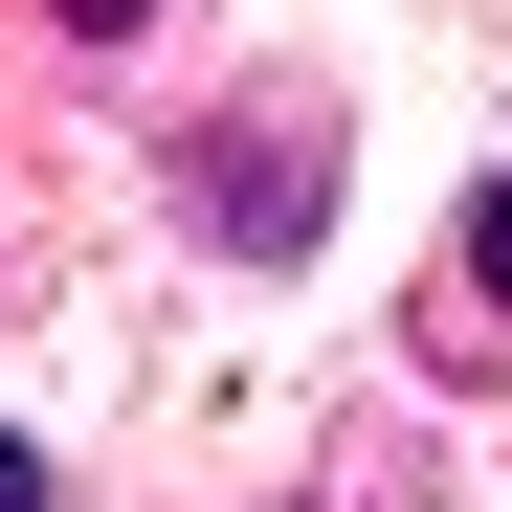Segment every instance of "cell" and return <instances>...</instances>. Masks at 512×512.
<instances>
[{
  "instance_id": "4",
  "label": "cell",
  "mask_w": 512,
  "mask_h": 512,
  "mask_svg": "<svg viewBox=\"0 0 512 512\" xmlns=\"http://www.w3.org/2000/svg\"><path fill=\"white\" fill-rule=\"evenodd\" d=\"M0 512H45V468H23V446H0Z\"/></svg>"
},
{
  "instance_id": "1",
  "label": "cell",
  "mask_w": 512,
  "mask_h": 512,
  "mask_svg": "<svg viewBox=\"0 0 512 512\" xmlns=\"http://www.w3.org/2000/svg\"><path fill=\"white\" fill-rule=\"evenodd\" d=\"M223 245H312V156H290V134L223 156Z\"/></svg>"
},
{
  "instance_id": "3",
  "label": "cell",
  "mask_w": 512,
  "mask_h": 512,
  "mask_svg": "<svg viewBox=\"0 0 512 512\" xmlns=\"http://www.w3.org/2000/svg\"><path fill=\"white\" fill-rule=\"evenodd\" d=\"M45 23H90V45H112V23H156V0H45Z\"/></svg>"
},
{
  "instance_id": "2",
  "label": "cell",
  "mask_w": 512,
  "mask_h": 512,
  "mask_svg": "<svg viewBox=\"0 0 512 512\" xmlns=\"http://www.w3.org/2000/svg\"><path fill=\"white\" fill-rule=\"evenodd\" d=\"M468 290H490V312H512V179H490V201H468Z\"/></svg>"
}]
</instances>
